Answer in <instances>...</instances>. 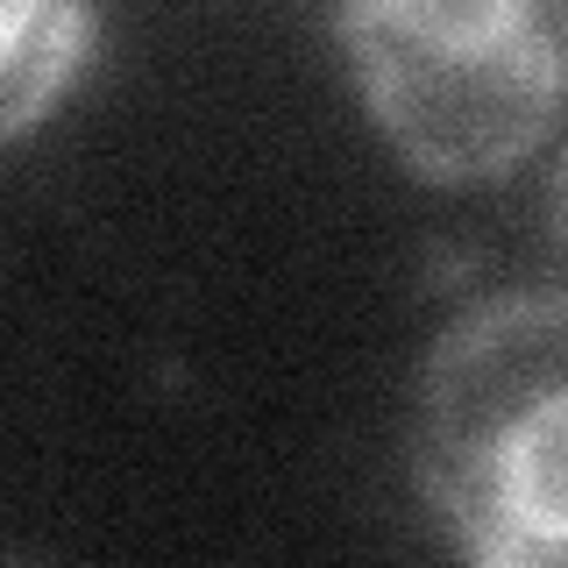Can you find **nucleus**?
<instances>
[{
  "label": "nucleus",
  "mask_w": 568,
  "mask_h": 568,
  "mask_svg": "<svg viewBox=\"0 0 568 568\" xmlns=\"http://www.w3.org/2000/svg\"><path fill=\"white\" fill-rule=\"evenodd\" d=\"M555 206H561V235H568V156H561V178H555Z\"/></svg>",
  "instance_id": "20e7f679"
},
{
  "label": "nucleus",
  "mask_w": 568,
  "mask_h": 568,
  "mask_svg": "<svg viewBox=\"0 0 568 568\" xmlns=\"http://www.w3.org/2000/svg\"><path fill=\"white\" fill-rule=\"evenodd\" d=\"M93 29V0H0V142L29 135L79 85Z\"/></svg>",
  "instance_id": "7ed1b4c3"
},
{
  "label": "nucleus",
  "mask_w": 568,
  "mask_h": 568,
  "mask_svg": "<svg viewBox=\"0 0 568 568\" xmlns=\"http://www.w3.org/2000/svg\"><path fill=\"white\" fill-rule=\"evenodd\" d=\"M413 469L469 561L568 568V292L490 298L440 334Z\"/></svg>",
  "instance_id": "f257e3e1"
},
{
  "label": "nucleus",
  "mask_w": 568,
  "mask_h": 568,
  "mask_svg": "<svg viewBox=\"0 0 568 568\" xmlns=\"http://www.w3.org/2000/svg\"><path fill=\"white\" fill-rule=\"evenodd\" d=\"M342 43L426 185L526 164L568 106V0H348Z\"/></svg>",
  "instance_id": "f03ea898"
}]
</instances>
